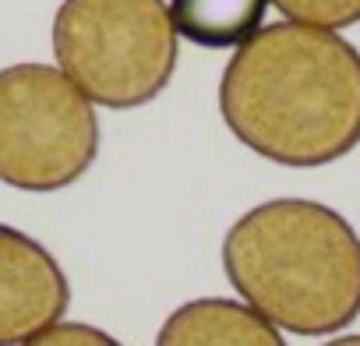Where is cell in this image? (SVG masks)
Instances as JSON below:
<instances>
[{
    "label": "cell",
    "mask_w": 360,
    "mask_h": 346,
    "mask_svg": "<svg viewBox=\"0 0 360 346\" xmlns=\"http://www.w3.org/2000/svg\"><path fill=\"white\" fill-rule=\"evenodd\" d=\"M237 297L293 335H335L360 318V233L332 205L272 198L223 237Z\"/></svg>",
    "instance_id": "cell-2"
},
{
    "label": "cell",
    "mask_w": 360,
    "mask_h": 346,
    "mask_svg": "<svg viewBox=\"0 0 360 346\" xmlns=\"http://www.w3.org/2000/svg\"><path fill=\"white\" fill-rule=\"evenodd\" d=\"M321 346H360V335H335V339H328Z\"/></svg>",
    "instance_id": "cell-10"
},
{
    "label": "cell",
    "mask_w": 360,
    "mask_h": 346,
    "mask_svg": "<svg viewBox=\"0 0 360 346\" xmlns=\"http://www.w3.org/2000/svg\"><path fill=\"white\" fill-rule=\"evenodd\" d=\"M68 307L71 283L50 248L0 223V346H25L60 325Z\"/></svg>",
    "instance_id": "cell-5"
},
{
    "label": "cell",
    "mask_w": 360,
    "mask_h": 346,
    "mask_svg": "<svg viewBox=\"0 0 360 346\" xmlns=\"http://www.w3.org/2000/svg\"><path fill=\"white\" fill-rule=\"evenodd\" d=\"M219 117L269 162H339L360 145V53L328 29L265 25L223 68Z\"/></svg>",
    "instance_id": "cell-1"
},
{
    "label": "cell",
    "mask_w": 360,
    "mask_h": 346,
    "mask_svg": "<svg viewBox=\"0 0 360 346\" xmlns=\"http://www.w3.org/2000/svg\"><path fill=\"white\" fill-rule=\"evenodd\" d=\"M269 0H169L176 36L202 50H240L265 25Z\"/></svg>",
    "instance_id": "cell-7"
},
{
    "label": "cell",
    "mask_w": 360,
    "mask_h": 346,
    "mask_svg": "<svg viewBox=\"0 0 360 346\" xmlns=\"http://www.w3.org/2000/svg\"><path fill=\"white\" fill-rule=\"evenodd\" d=\"M155 346H286V339L244 300L198 297L166 314Z\"/></svg>",
    "instance_id": "cell-6"
},
{
    "label": "cell",
    "mask_w": 360,
    "mask_h": 346,
    "mask_svg": "<svg viewBox=\"0 0 360 346\" xmlns=\"http://www.w3.org/2000/svg\"><path fill=\"white\" fill-rule=\"evenodd\" d=\"M269 4H276V11L286 15V22L328 29V32L360 22V0H269Z\"/></svg>",
    "instance_id": "cell-8"
},
{
    "label": "cell",
    "mask_w": 360,
    "mask_h": 346,
    "mask_svg": "<svg viewBox=\"0 0 360 346\" xmlns=\"http://www.w3.org/2000/svg\"><path fill=\"white\" fill-rule=\"evenodd\" d=\"M99 155L89 96L50 64L0 71V184L50 195L78 184Z\"/></svg>",
    "instance_id": "cell-4"
},
{
    "label": "cell",
    "mask_w": 360,
    "mask_h": 346,
    "mask_svg": "<svg viewBox=\"0 0 360 346\" xmlns=\"http://www.w3.org/2000/svg\"><path fill=\"white\" fill-rule=\"evenodd\" d=\"M25 346H124V342L89 321H60V325L39 332L36 339H29Z\"/></svg>",
    "instance_id": "cell-9"
},
{
    "label": "cell",
    "mask_w": 360,
    "mask_h": 346,
    "mask_svg": "<svg viewBox=\"0 0 360 346\" xmlns=\"http://www.w3.org/2000/svg\"><path fill=\"white\" fill-rule=\"evenodd\" d=\"M57 68L92 106L134 110L166 92L176 29L162 0H64L50 29Z\"/></svg>",
    "instance_id": "cell-3"
}]
</instances>
